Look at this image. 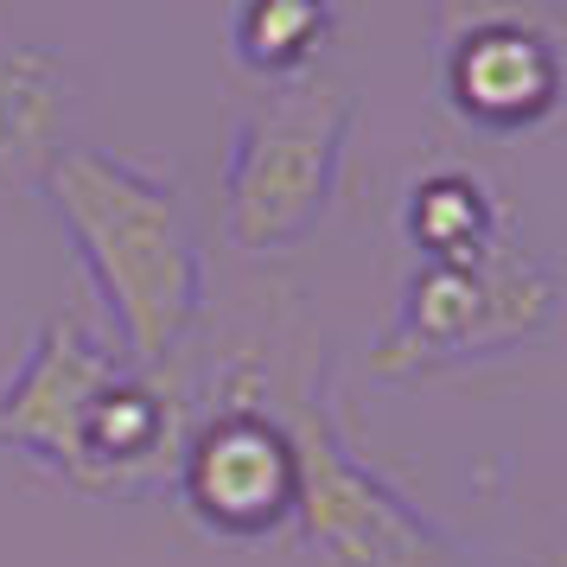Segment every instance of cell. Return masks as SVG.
<instances>
[{"mask_svg":"<svg viewBox=\"0 0 567 567\" xmlns=\"http://www.w3.org/2000/svg\"><path fill=\"white\" fill-rule=\"evenodd\" d=\"M338 27V0H230V58L261 83L312 78Z\"/></svg>","mask_w":567,"mask_h":567,"instance_id":"cell-10","label":"cell"},{"mask_svg":"<svg viewBox=\"0 0 567 567\" xmlns=\"http://www.w3.org/2000/svg\"><path fill=\"white\" fill-rule=\"evenodd\" d=\"M358 103L332 78L268 83L243 103L224 154V236L243 256H275L319 230L344 179Z\"/></svg>","mask_w":567,"mask_h":567,"instance_id":"cell-3","label":"cell"},{"mask_svg":"<svg viewBox=\"0 0 567 567\" xmlns=\"http://www.w3.org/2000/svg\"><path fill=\"white\" fill-rule=\"evenodd\" d=\"M39 192L52 198L64 236L78 243L115 351L134 370L166 377V363L205 326L210 300L205 236L192 224L185 185L147 159L64 147Z\"/></svg>","mask_w":567,"mask_h":567,"instance_id":"cell-1","label":"cell"},{"mask_svg":"<svg viewBox=\"0 0 567 567\" xmlns=\"http://www.w3.org/2000/svg\"><path fill=\"white\" fill-rule=\"evenodd\" d=\"M281 414L300 453L293 529L312 567H472L434 516H421L377 465L358 460L332 414V363H319V377L293 389Z\"/></svg>","mask_w":567,"mask_h":567,"instance_id":"cell-4","label":"cell"},{"mask_svg":"<svg viewBox=\"0 0 567 567\" xmlns=\"http://www.w3.org/2000/svg\"><path fill=\"white\" fill-rule=\"evenodd\" d=\"M395 224H402V243L414 249V261H478L516 230L497 179L465 159H440L427 173H414L402 185Z\"/></svg>","mask_w":567,"mask_h":567,"instance_id":"cell-9","label":"cell"},{"mask_svg":"<svg viewBox=\"0 0 567 567\" xmlns=\"http://www.w3.org/2000/svg\"><path fill=\"white\" fill-rule=\"evenodd\" d=\"M440 96L465 128L529 134L567 103V20L555 0H434Z\"/></svg>","mask_w":567,"mask_h":567,"instance_id":"cell-6","label":"cell"},{"mask_svg":"<svg viewBox=\"0 0 567 567\" xmlns=\"http://www.w3.org/2000/svg\"><path fill=\"white\" fill-rule=\"evenodd\" d=\"M115 370H128L115 338L96 332L83 312H52L32 332L20 370L0 383V446L71 485L78 421Z\"/></svg>","mask_w":567,"mask_h":567,"instance_id":"cell-7","label":"cell"},{"mask_svg":"<svg viewBox=\"0 0 567 567\" xmlns=\"http://www.w3.org/2000/svg\"><path fill=\"white\" fill-rule=\"evenodd\" d=\"M71 122V64L45 45L0 32V185L39 192L64 154Z\"/></svg>","mask_w":567,"mask_h":567,"instance_id":"cell-8","label":"cell"},{"mask_svg":"<svg viewBox=\"0 0 567 567\" xmlns=\"http://www.w3.org/2000/svg\"><path fill=\"white\" fill-rule=\"evenodd\" d=\"M166 485L205 536L268 542L293 529L300 453L287 434V414L268 402V370L256 363V351H230V363L210 383V402L185 414Z\"/></svg>","mask_w":567,"mask_h":567,"instance_id":"cell-5","label":"cell"},{"mask_svg":"<svg viewBox=\"0 0 567 567\" xmlns=\"http://www.w3.org/2000/svg\"><path fill=\"white\" fill-rule=\"evenodd\" d=\"M561 307V268L536 256L523 230H511L478 261H414L370 370L383 383H414L472 358H504L555 332Z\"/></svg>","mask_w":567,"mask_h":567,"instance_id":"cell-2","label":"cell"}]
</instances>
